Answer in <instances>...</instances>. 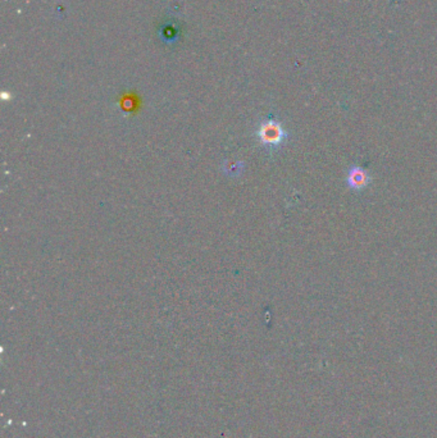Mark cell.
<instances>
[{"label": "cell", "mask_w": 437, "mask_h": 438, "mask_svg": "<svg viewBox=\"0 0 437 438\" xmlns=\"http://www.w3.org/2000/svg\"><path fill=\"white\" fill-rule=\"evenodd\" d=\"M258 137L264 146H267L269 149H275L285 143L287 132L284 126L276 119H267L262 122L258 130Z\"/></svg>", "instance_id": "6da1fadb"}, {"label": "cell", "mask_w": 437, "mask_h": 438, "mask_svg": "<svg viewBox=\"0 0 437 438\" xmlns=\"http://www.w3.org/2000/svg\"><path fill=\"white\" fill-rule=\"evenodd\" d=\"M370 182H372V175L368 169L361 168L358 166L350 167L346 176V184L350 190L363 191L370 185Z\"/></svg>", "instance_id": "7a4b0ae2"}, {"label": "cell", "mask_w": 437, "mask_h": 438, "mask_svg": "<svg viewBox=\"0 0 437 438\" xmlns=\"http://www.w3.org/2000/svg\"><path fill=\"white\" fill-rule=\"evenodd\" d=\"M160 33L163 34L162 36V39H163V42H176L177 37H178V33H180V30H178V27H177L173 22H171V24H167V25H164V27L160 30Z\"/></svg>", "instance_id": "3957f363"}]
</instances>
